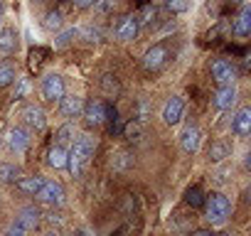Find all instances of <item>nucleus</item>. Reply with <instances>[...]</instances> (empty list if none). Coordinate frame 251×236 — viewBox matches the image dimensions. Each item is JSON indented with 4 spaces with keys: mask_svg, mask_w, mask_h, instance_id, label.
I'll return each mask as SVG.
<instances>
[{
    "mask_svg": "<svg viewBox=\"0 0 251 236\" xmlns=\"http://www.w3.org/2000/svg\"><path fill=\"white\" fill-rule=\"evenodd\" d=\"M59 111H62V116H67V118H79L81 111H84V98L76 96V94H69V96L64 94L62 101H59Z\"/></svg>",
    "mask_w": 251,
    "mask_h": 236,
    "instance_id": "nucleus-15",
    "label": "nucleus"
},
{
    "mask_svg": "<svg viewBox=\"0 0 251 236\" xmlns=\"http://www.w3.org/2000/svg\"><path fill=\"white\" fill-rule=\"evenodd\" d=\"M45 27H47V30H59V27H62V13H59V10L50 13V15L45 18Z\"/></svg>",
    "mask_w": 251,
    "mask_h": 236,
    "instance_id": "nucleus-25",
    "label": "nucleus"
},
{
    "mask_svg": "<svg viewBox=\"0 0 251 236\" xmlns=\"http://www.w3.org/2000/svg\"><path fill=\"white\" fill-rule=\"evenodd\" d=\"M72 5H74V8H79V10H86V8L96 5V0H72Z\"/></svg>",
    "mask_w": 251,
    "mask_h": 236,
    "instance_id": "nucleus-29",
    "label": "nucleus"
},
{
    "mask_svg": "<svg viewBox=\"0 0 251 236\" xmlns=\"http://www.w3.org/2000/svg\"><path fill=\"white\" fill-rule=\"evenodd\" d=\"M116 3H118V0H96V5L103 10V13H108V10H113L116 8Z\"/></svg>",
    "mask_w": 251,
    "mask_h": 236,
    "instance_id": "nucleus-28",
    "label": "nucleus"
},
{
    "mask_svg": "<svg viewBox=\"0 0 251 236\" xmlns=\"http://www.w3.org/2000/svg\"><path fill=\"white\" fill-rule=\"evenodd\" d=\"M249 32H251V8L244 5L236 23H234V35L236 37H249Z\"/></svg>",
    "mask_w": 251,
    "mask_h": 236,
    "instance_id": "nucleus-18",
    "label": "nucleus"
},
{
    "mask_svg": "<svg viewBox=\"0 0 251 236\" xmlns=\"http://www.w3.org/2000/svg\"><path fill=\"white\" fill-rule=\"evenodd\" d=\"M67 158H69V150L64 145H54L47 155V165L54 167V170H64L67 167Z\"/></svg>",
    "mask_w": 251,
    "mask_h": 236,
    "instance_id": "nucleus-20",
    "label": "nucleus"
},
{
    "mask_svg": "<svg viewBox=\"0 0 251 236\" xmlns=\"http://www.w3.org/2000/svg\"><path fill=\"white\" fill-rule=\"evenodd\" d=\"M69 141H74V128L72 126L59 128V143H69Z\"/></svg>",
    "mask_w": 251,
    "mask_h": 236,
    "instance_id": "nucleus-27",
    "label": "nucleus"
},
{
    "mask_svg": "<svg viewBox=\"0 0 251 236\" xmlns=\"http://www.w3.org/2000/svg\"><path fill=\"white\" fill-rule=\"evenodd\" d=\"M212 103H214V108H219V111L231 108V106L236 103V84H224V86H219L217 94H214V98H212Z\"/></svg>",
    "mask_w": 251,
    "mask_h": 236,
    "instance_id": "nucleus-14",
    "label": "nucleus"
},
{
    "mask_svg": "<svg viewBox=\"0 0 251 236\" xmlns=\"http://www.w3.org/2000/svg\"><path fill=\"white\" fill-rule=\"evenodd\" d=\"M231 3H246V0H231Z\"/></svg>",
    "mask_w": 251,
    "mask_h": 236,
    "instance_id": "nucleus-34",
    "label": "nucleus"
},
{
    "mask_svg": "<svg viewBox=\"0 0 251 236\" xmlns=\"http://www.w3.org/2000/svg\"><path fill=\"white\" fill-rule=\"evenodd\" d=\"M27 89H30V86H27V81L23 79V81H20V89H18V98H23V96L27 94Z\"/></svg>",
    "mask_w": 251,
    "mask_h": 236,
    "instance_id": "nucleus-31",
    "label": "nucleus"
},
{
    "mask_svg": "<svg viewBox=\"0 0 251 236\" xmlns=\"http://www.w3.org/2000/svg\"><path fill=\"white\" fill-rule=\"evenodd\" d=\"M0 18H3V0H0Z\"/></svg>",
    "mask_w": 251,
    "mask_h": 236,
    "instance_id": "nucleus-33",
    "label": "nucleus"
},
{
    "mask_svg": "<svg viewBox=\"0 0 251 236\" xmlns=\"http://www.w3.org/2000/svg\"><path fill=\"white\" fill-rule=\"evenodd\" d=\"M212 79H214L219 86H224V84H234V79H236V69H234V64L226 62V59H217V62H212Z\"/></svg>",
    "mask_w": 251,
    "mask_h": 236,
    "instance_id": "nucleus-10",
    "label": "nucleus"
},
{
    "mask_svg": "<svg viewBox=\"0 0 251 236\" xmlns=\"http://www.w3.org/2000/svg\"><path fill=\"white\" fill-rule=\"evenodd\" d=\"M168 62H170V49L165 45H153L143 57V64H146L148 71H160Z\"/></svg>",
    "mask_w": 251,
    "mask_h": 236,
    "instance_id": "nucleus-5",
    "label": "nucleus"
},
{
    "mask_svg": "<svg viewBox=\"0 0 251 236\" xmlns=\"http://www.w3.org/2000/svg\"><path fill=\"white\" fill-rule=\"evenodd\" d=\"M76 37V30L74 27H67V30H62L57 37H54V49H64L67 45H72V40Z\"/></svg>",
    "mask_w": 251,
    "mask_h": 236,
    "instance_id": "nucleus-24",
    "label": "nucleus"
},
{
    "mask_svg": "<svg viewBox=\"0 0 251 236\" xmlns=\"http://www.w3.org/2000/svg\"><path fill=\"white\" fill-rule=\"evenodd\" d=\"M94 150H96V141L86 133H81L76 141H72V150H69V158H67V167L72 170V177H81L89 160L94 158Z\"/></svg>",
    "mask_w": 251,
    "mask_h": 236,
    "instance_id": "nucleus-1",
    "label": "nucleus"
},
{
    "mask_svg": "<svg viewBox=\"0 0 251 236\" xmlns=\"http://www.w3.org/2000/svg\"><path fill=\"white\" fill-rule=\"evenodd\" d=\"M18 177H23L20 165H15V163H0V182H18Z\"/></svg>",
    "mask_w": 251,
    "mask_h": 236,
    "instance_id": "nucleus-22",
    "label": "nucleus"
},
{
    "mask_svg": "<svg viewBox=\"0 0 251 236\" xmlns=\"http://www.w3.org/2000/svg\"><path fill=\"white\" fill-rule=\"evenodd\" d=\"M25 234H27V231H23L20 226H10V229L5 231V236H25Z\"/></svg>",
    "mask_w": 251,
    "mask_h": 236,
    "instance_id": "nucleus-30",
    "label": "nucleus"
},
{
    "mask_svg": "<svg viewBox=\"0 0 251 236\" xmlns=\"http://www.w3.org/2000/svg\"><path fill=\"white\" fill-rule=\"evenodd\" d=\"M81 116H84L86 126H94L96 128V126H101L106 121V106L101 101H89V103H84Z\"/></svg>",
    "mask_w": 251,
    "mask_h": 236,
    "instance_id": "nucleus-13",
    "label": "nucleus"
},
{
    "mask_svg": "<svg viewBox=\"0 0 251 236\" xmlns=\"http://www.w3.org/2000/svg\"><path fill=\"white\" fill-rule=\"evenodd\" d=\"M20 116H23V121H25L30 128H35V131H45V128H47V113H45L42 106H37V103H27Z\"/></svg>",
    "mask_w": 251,
    "mask_h": 236,
    "instance_id": "nucleus-7",
    "label": "nucleus"
},
{
    "mask_svg": "<svg viewBox=\"0 0 251 236\" xmlns=\"http://www.w3.org/2000/svg\"><path fill=\"white\" fill-rule=\"evenodd\" d=\"M45 236H57V234H54V231H50V234H45Z\"/></svg>",
    "mask_w": 251,
    "mask_h": 236,
    "instance_id": "nucleus-35",
    "label": "nucleus"
},
{
    "mask_svg": "<svg viewBox=\"0 0 251 236\" xmlns=\"http://www.w3.org/2000/svg\"><path fill=\"white\" fill-rule=\"evenodd\" d=\"M192 236H217V234H214V231H209V229H197Z\"/></svg>",
    "mask_w": 251,
    "mask_h": 236,
    "instance_id": "nucleus-32",
    "label": "nucleus"
},
{
    "mask_svg": "<svg viewBox=\"0 0 251 236\" xmlns=\"http://www.w3.org/2000/svg\"><path fill=\"white\" fill-rule=\"evenodd\" d=\"M42 177L40 175H25V177H18V182H15V187H18V192H23V194H37V189L42 187Z\"/></svg>",
    "mask_w": 251,
    "mask_h": 236,
    "instance_id": "nucleus-17",
    "label": "nucleus"
},
{
    "mask_svg": "<svg viewBox=\"0 0 251 236\" xmlns=\"http://www.w3.org/2000/svg\"><path fill=\"white\" fill-rule=\"evenodd\" d=\"M37 224H40V212H37L35 207H25V209L20 212L15 226H20L23 231H30V229H35Z\"/></svg>",
    "mask_w": 251,
    "mask_h": 236,
    "instance_id": "nucleus-19",
    "label": "nucleus"
},
{
    "mask_svg": "<svg viewBox=\"0 0 251 236\" xmlns=\"http://www.w3.org/2000/svg\"><path fill=\"white\" fill-rule=\"evenodd\" d=\"M202 145V133L197 126H185L182 133H180V148L187 153V155H195Z\"/></svg>",
    "mask_w": 251,
    "mask_h": 236,
    "instance_id": "nucleus-11",
    "label": "nucleus"
},
{
    "mask_svg": "<svg viewBox=\"0 0 251 236\" xmlns=\"http://www.w3.org/2000/svg\"><path fill=\"white\" fill-rule=\"evenodd\" d=\"M13 81H18V71H15V67L10 64V62H0V89H5V86H10Z\"/></svg>",
    "mask_w": 251,
    "mask_h": 236,
    "instance_id": "nucleus-23",
    "label": "nucleus"
},
{
    "mask_svg": "<svg viewBox=\"0 0 251 236\" xmlns=\"http://www.w3.org/2000/svg\"><path fill=\"white\" fill-rule=\"evenodd\" d=\"M40 91H42V98H45L47 103H59L62 96L67 94V91H64V79H62L59 74L50 71V74L42 76V81H40Z\"/></svg>",
    "mask_w": 251,
    "mask_h": 236,
    "instance_id": "nucleus-3",
    "label": "nucleus"
},
{
    "mask_svg": "<svg viewBox=\"0 0 251 236\" xmlns=\"http://www.w3.org/2000/svg\"><path fill=\"white\" fill-rule=\"evenodd\" d=\"M204 212L212 224H224L231 216V202L224 194H209L204 202Z\"/></svg>",
    "mask_w": 251,
    "mask_h": 236,
    "instance_id": "nucleus-2",
    "label": "nucleus"
},
{
    "mask_svg": "<svg viewBox=\"0 0 251 236\" xmlns=\"http://www.w3.org/2000/svg\"><path fill=\"white\" fill-rule=\"evenodd\" d=\"M5 143H8V148H10V153H15V155H23L27 148H30V136H27V131L25 128H10L8 133H5Z\"/></svg>",
    "mask_w": 251,
    "mask_h": 236,
    "instance_id": "nucleus-9",
    "label": "nucleus"
},
{
    "mask_svg": "<svg viewBox=\"0 0 251 236\" xmlns=\"http://www.w3.org/2000/svg\"><path fill=\"white\" fill-rule=\"evenodd\" d=\"M35 197H37L42 204H47V207H59V204L64 202L67 192H64L62 182H57V180H45Z\"/></svg>",
    "mask_w": 251,
    "mask_h": 236,
    "instance_id": "nucleus-4",
    "label": "nucleus"
},
{
    "mask_svg": "<svg viewBox=\"0 0 251 236\" xmlns=\"http://www.w3.org/2000/svg\"><path fill=\"white\" fill-rule=\"evenodd\" d=\"M231 155V143L229 141H214L209 148V160L212 163H222Z\"/></svg>",
    "mask_w": 251,
    "mask_h": 236,
    "instance_id": "nucleus-21",
    "label": "nucleus"
},
{
    "mask_svg": "<svg viewBox=\"0 0 251 236\" xmlns=\"http://www.w3.org/2000/svg\"><path fill=\"white\" fill-rule=\"evenodd\" d=\"M18 45H20V40H18V32L13 27H3V30H0V54H3V57L13 54L18 49Z\"/></svg>",
    "mask_w": 251,
    "mask_h": 236,
    "instance_id": "nucleus-16",
    "label": "nucleus"
},
{
    "mask_svg": "<svg viewBox=\"0 0 251 236\" xmlns=\"http://www.w3.org/2000/svg\"><path fill=\"white\" fill-rule=\"evenodd\" d=\"M231 133L236 138H246L251 133V108H239L231 118Z\"/></svg>",
    "mask_w": 251,
    "mask_h": 236,
    "instance_id": "nucleus-12",
    "label": "nucleus"
},
{
    "mask_svg": "<svg viewBox=\"0 0 251 236\" xmlns=\"http://www.w3.org/2000/svg\"><path fill=\"white\" fill-rule=\"evenodd\" d=\"M187 8H190V0H168V10L175 13V15L185 13Z\"/></svg>",
    "mask_w": 251,
    "mask_h": 236,
    "instance_id": "nucleus-26",
    "label": "nucleus"
},
{
    "mask_svg": "<svg viewBox=\"0 0 251 236\" xmlns=\"http://www.w3.org/2000/svg\"><path fill=\"white\" fill-rule=\"evenodd\" d=\"M182 113H185V101L182 96H170L163 106V121L168 126H177L182 121Z\"/></svg>",
    "mask_w": 251,
    "mask_h": 236,
    "instance_id": "nucleus-6",
    "label": "nucleus"
},
{
    "mask_svg": "<svg viewBox=\"0 0 251 236\" xmlns=\"http://www.w3.org/2000/svg\"><path fill=\"white\" fill-rule=\"evenodd\" d=\"M138 32H141V20H138V15H126V18L118 23V27H116V37H118L121 42L136 40Z\"/></svg>",
    "mask_w": 251,
    "mask_h": 236,
    "instance_id": "nucleus-8",
    "label": "nucleus"
}]
</instances>
